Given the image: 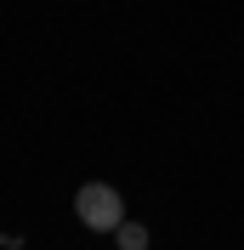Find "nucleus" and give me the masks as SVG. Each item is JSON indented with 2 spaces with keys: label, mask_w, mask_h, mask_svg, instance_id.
Here are the masks:
<instances>
[{
  "label": "nucleus",
  "mask_w": 244,
  "mask_h": 250,
  "mask_svg": "<svg viewBox=\"0 0 244 250\" xmlns=\"http://www.w3.org/2000/svg\"><path fill=\"white\" fill-rule=\"evenodd\" d=\"M74 216L91 228V233H108L114 239V228L125 222V199H120V188H108V182H85L74 193Z\"/></svg>",
  "instance_id": "f257e3e1"
},
{
  "label": "nucleus",
  "mask_w": 244,
  "mask_h": 250,
  "mask_svg": "<svg viewBox=\"0 0 244 250\" xmlns=\"http://www.w3.org/2000/svg\"><path fill=\"white\" fill-rule=\"evenodd\" d=\"M148 239H153V233L142 228V222H131V216L114 228V245H120V250H148Z\"/></svg>",
  "instance_id": "f03ea898"
},
{
  "label": "nucleus",
  "mask_w": 244,
  "mask_h": 250,
  "mask_svg": "<svg viewBox=\"0 0 244 250\" xmlns=\"http://www.w3.org/2000/svg\"><path fill=\"white\" fill-rule=\"evenodd\" d=\"M0 250H23V239H12V233H0Z\"/></svg>",
  "instance_id": "7ed1b4c3"
}]
</instances>
